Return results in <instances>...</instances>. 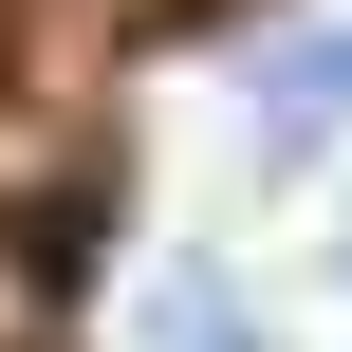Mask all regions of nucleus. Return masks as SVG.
Wrapping results in <instances>:
<instances>
[{"mask_svg":"<svg viewBox=\"0 0 352 352\" xmlns=\"http://www.w3.org/2000/svg\"><path fill=\"white\" fill-rule=\"evenodd\" d=\"M241 130H260V148H334L352 130V0L334 19H278V37L241 56Z\"/></svg>","mask_w":352,"mask_h":352,"instance_id":"nucleus-1","label":"nucleus"},{"mask_svg":"<svg viewBox=\"0 0 352 352\" xmlns=\"http://www.w3.org/2000/svg\"><path fill=\"white\" fill-rule=\"evenodd\" d=\"M148 352H278V316H241L223 260H167L148 278Z\"/></svg>","mask_w":352,"mask_h":352,"instance_id":"nucleus-2","label":"nucleus"}]
</instances>
